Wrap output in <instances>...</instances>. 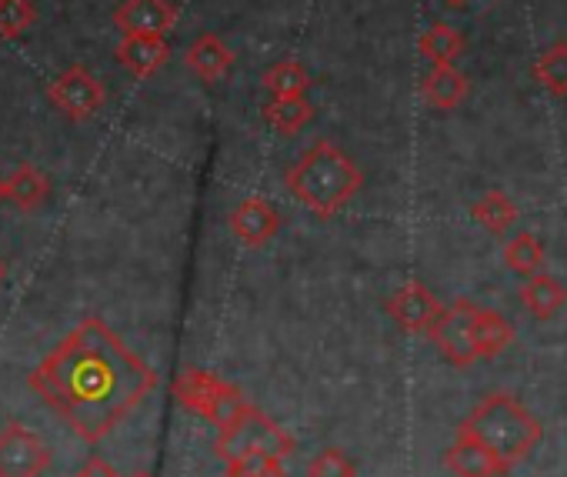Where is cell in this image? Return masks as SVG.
<instances>
[{
  "mask_svg": "<svg viewBox=\"0 0 567 477\" xmlns=\"http://www.w3.org/2000/svg\"><path fill=\"white\" fill-rule=\"evenodd\" d=\"M31 387L81 437L101 440L157 387V374L101 318H84L31 374Z\"/></svg>",
  "mask_w": 567,
  "mask_h": 477,
  "instance_id": "6da1fadb",
  "label": "cell"
},
{
  "mask_svg": "<svg viewBox=\"0 0 567 477\" xmlns=\"http://www.w3.org/2000/svg\"><path fill=\"white\" fill-rule=\"evenodd\" d=\"M284 187L295 200H301L318 217H334L344 210L364 187V174L351 154H344L334 141H315L288 170Z\"/></svg>",
  "mask_w": 567,
  "mask_h": 477,
  "instance_id": "7a4b0ae2",
  "label": "cell"
},
{
  "mask_svg": "<svg viewBox=\"0 0 567 477\" xmlns=\"http://www.w3.org/2000/svg\"><path fill=\"white\" fill-rule=\"evenodd\" d=\"M461 434H471L477 437L481 444H487L494 454H501L507 464H520L527 460V454L540 444L544 437V427L540 421L511 394L504 391H494V394H484L474 411L457 424Z\"/></svg>",
  "mask_w": 567,
  "mask_h": 477,
  "instance_id": "3957f363",
  "label": "cell"
},
{
  "mask_svg": "<svg viewBox=\"0 0 567 477\" xmlns=\"http://www.w3.org/2000/svg\"><path fill=\"white\" fill-rule=\"evenodd\" d=\"M174 397H177L187 411H194L197 417L210 421L214 427H227L230 421H237V417L250 407V401L244 397L240 387L220 381L217 374L197 371V367H187V371L177 374V381H174Z\"/></svg>",
  "mask_w": 567,
  "mask_h": 477,
  "instance_id": "277c9868",
  "label": "cell"
},
{
  "mask_svg": "<svg viewBox=\"0 0 567 477\" xmlns=\"http://www.w3.org/2000/svg\"><path fill=\"white\" fill-rule=\"evenodd\" d=\"M277 454V457H288L295 450V437L284 431L280 424H274L264 411H257L254 404L230 421L227 427H220L217 440H214V454L224 464H234L247 454Z\"/></svg>",
  "mask_w": 567,
  "mask_h": 477,
  "instance_id": "5b68a950",
  "label": "cell"
},
{
  "mask_svg": "<svg viewBox=\"0 0 567 477\" xmlns=\"http://www.w3.org/2000/svg\"><path fill=\"white\" fill-rule=\"evenodd\" d=\"M48 97L51 104L74 124L81 121H91L101 114L107 94H104V84L84 68V64H71L68 71H61L51 84H48Z\"/></svg>",
  "mask_w": 567,
  "mask_h": 477,
  "instance_id": "8992f818",
  "label": "cell"
},
{
  "mask_svg": "<svg viewBox=\"0 0 567 477\" xmlns=\"http://www.w3.org/2000/svg\"><path fill=\"white\" fill-rule=\"evenodd\" d=\"M474 311L477 304L467 301V298H457L454 304H447L434 328L427 331L431 344L444 354V361H451L454 367H471L477 361V351H474Z\"/></svg>",
  "mask_w": 567,
  "mask_h": 477,
  "instance_id": "52a82bcc",
  "label": "cell"
},
{
  "mask_svg": "<svg viewBox=\"0 0 567 477\" xmlns=\"http://www.w3.org/2000/svg\"><path fill=\"white\" fill-rule=\"evenodd\" d=\"M51 464V447L24 424L0 431V477H41Z\"/></svg>",
  "mask_w": 567,
  "mask_h": 477,
  "instance_id": "ba28073f",
  "label": "cell"
},
{
  "mask_svg": "<svg viewBox=\"0 0 567 477\" xmlns=\"http://www.w3.org/2000/svg\"><path fill=\"white\" fill-rule=\"evenodd\" d=\"M388 318L404 331V334H427L437 321V314L444 311L441 301L431 294L427 284L421 281H408L401 284L391 298H388Z\"/></svg>",
  "mask_w": 567,
  "mask_h": 477,
  "instance_id": "9c48e42d",
  "label": "cell"
},
{
  "mask_svg": "<svg viewBox=\"0 0 567 477\" xmlns=\"http://www.w3.org/2000/svg\"><path fill=\"white\" fill-rule=\"evenodd\" d=\"M444 464L454 477H504L514 470V464H507L487 444L461 431L454 434V444L444 450Z\"/></svg>",
  "mask_w": 567,
  "mask_h": 477,
  "instance_id": "30bf717a",
  "label": "cell"
},
{
  "mask_svg": "<svg viewBox=\"0 0 567 477\" xmlns=\"http://www.w3.org/2000/svg\"><path fill=\"white\" fill-rule=\"evenodd\" d=\"M280 224H284L280 210L267 197H244L230 210V234L244 248H260V245L274 241Z\"/></svg>",
  "mask_w": 567,
  "mask_h": 477,
  "instance_id": "8fae6325",
  "label": "cell"
},
{
  "mask_svg": "<svg viewBox=\"0 0 567 477\" xmlns=\"http://www.w3.org/2000/svg\"><path fill=\"white\" fill-rule=\"evenodd\" d=\"M177 24V8L171 0H124L114 11V28L127 34H151L167 38Z\"/></svg>",
  "mask_w": 567,
  "mask_h": 477,
  "instance_id": "7c38bea8",
  "label": "cell"
},
{
  "mask_svg": "<svg viewBox=\"0 0 567 477\" xmlns=\"http://www.w3.org/2000/svg\"><path fill=\"white\" fill-rule=\"evenodd\" d=\"M171 61V48L164 38H151V34H127L117 44V64L127 68L134 77H154L164 64Z\"/></svg>",
  "mask_w": 567,
  "mask_h": 477,
  "instance_id": "4fadbf2b",
  "label": "cell"
},
{
  "mask_svg": "<svg viewBox=\"0 0 567 477\" xmlns=\"http://www.w3.org/2000/svg\"><path fill=\"white\" fill-rule=\"evenodd\" d=\"M184 68L194 71L204 84H214L230 74L234 68V51L217 38V34H200L194 44L184 51Z\"/></svg>",
  "mask_w": 567,
  "mask_h": 477,
  "instance_id": "5bb4252c",
  "label": "cell"
},
{
  "mask_svg": "<svg viewBox=\"0 0 567 477\" xmlns=\"http://www.w3.org/2000/svg\"><path fill=\"white\" fill-rule=\"evenodd\" d=\"M421 94L431 107L437 111H454L467 94H471V81L467 74H461L454 64H431V71L424 74Z\"/></svg>",
  "mask_w": 567,
  "mask_h": 477,
  "instance_id": "9a60e30c",
  "label": "cell"
},
{
  "mask_svg": "<svg viewBox=\"0 0 567 477\" xmlns=\"http://www.w3.org/2000/svg\"><path fill=\"white\" fill-rule=\"evenodd\" d=\"M511 344H514V324L494 308H477L474 311V351H477V361H494Z\"/></svg>",
  "mask_w": 567,
  "mask_h": 477,
  "instance_id": "2e32d148",
  "label": "cell"
},
{
  "mask_svg": "<svg viewBox=\"0 0 567 477\" xmlns=\"http://www.w3.org/2000/svg\"><path fill=\"white\" fill-rule=\"evenodd\" d=\"M517 294H520L524 311H527L530 318H537V321H550V318L567 304V288H564L557 278H550L547 271L527 278V281L520 284Z\"/></svg>",
  "mask_w": 567,
  "mask_h": 477,
  "instance_id": "e0dca14e",
  "label": "cell"
},
{
  "mask_svg": "<svg viewBox=\"0 0 567 477\" xmlns=\"http://www.w3.org/2000/svg\"><path fill=\"white\" fill-rule=\"evenodd\" d=\"M264 121L277 134H298L315 121V104L308 97H270L264 104Z\"/></svg>",
  "mask_w": 567,
  "mask_h": 477,
  "instance_id": "ac0fdd59",
  "label": "cell"
},
{
  "mask_svg": "<svg viewBox=\"0 0 567 477\" xmlns=\"http://www.w3.org/2000/svg\"><path fill=\"white\" fill-rule=\"evenodd\" d=\"M51 197V177L41 174L34 164H21L8 177V200H14L21 210H38Z\"/></svg>",
  "mask_w": 567,
  "mask_h": 477,
  "instance_id": "d6986e66",
  "label": "cell"
},
{
  "mask_svg": "<svg viewBox=\"0 0 567 477\" xmlns=\"http://www.w3.org/2000/svg\"><path fill=\"white\" fill-rule=\"evenodd\" d=\"M264 87L270 97H308V91L315 87L308 68L301 61H277L274 68L264 71Z\"/></svg>",
  "mask_w": 567,
  "mask_h": 477,
  "instance_id": "ffe728a7",
  "label": "cell"
},
{
  "mask_svg": "<svg viewBox=\"0 0 567 477\" xmlns=\"http://www.w3.org/2000/svg\"><path fill=\"white\" fill-rule=\"evenodd\" d=\"M471 214H474V220L484 227V230H491V234H497V237H504L511 227H514V220H517V204L504 194V190H487L484 197H477L474 200V207H471Z\"/></svg>",
  "mask_w": 567,
  "mask_h": 477,
  "instance_id": "44dd1931",
  "label": "cell"
},
{
  "mask_svg": "<svg viewBox=\"0 0 567 477\" xmlns=\"http://www.w3.org/2000/svg\"><path fill=\"white\" fill-rule=\"evenodd\" d=\"M504 265L520 278H534L544 271V245L530 230H520L504 245Z\"/></svg>",
  "mask_w": 567,
  "mask_h": 477,
  "instance_id": "7402d4cb",
  "label": "cell"
},
{
  "mask_svg": "<svg viewBox=\"0 0 567 477\" xmlns=\"http://www.w3.org/2000/svg\"><path fill=\"white\" fill-rule=\"evenodd\" d=\"M421 54L427 58V64H454L464 54V34H457L451 24H431L421 41H417Z\"/></svg>",
  "mask_w": 567,
  "mask_h": 477,
  "instance_id": "603a6c76",
  "label": "cell"
},
{
  "mask_svg": "<svg viewBox=\"0 0 567 477\" xmlns=\"http://www.w3.org/2000/svg\"><path fill=\"white\" fill-rule=\"evenodd\" d=\"M534 77L550 97H567V44H550L537 61H534Z\"/></svg>",
  "mask_w": 567,
  "mask_h": 477,
  "instance_id": "cb8c5ba5",
  "label": "cell"
},
{
  "mask_svg": "<svg viewBox=\"0 0 567 477\" xmlns=\"http://www.w3.org/2000/svg\"><path fill=\"white\" fill-rule=\"evenodd\" d=\"M34 21H38V8L31 0H0V38L4 41H18L34 28Z\"/></svg>",
  "mask_w": 567,
  "mask_h": 477,
  "instance_id": "d4e9b609",
  "label": "cell"
},
{
  "mask_svg": "<svg viewBox=\"0 0 567 477\" xmlns=\"http://www.w3.org/2000/svg\"><path fill=\"white\" fill-rule=\"evenodd\" d=\"M230 477H284V457L277 454H247L234 464H227Z\"/></svg>",
  "mask_w": 567,
  "mask_h": 477,
  "instance_id": "484cf974",
  "label": "cell"
},
{
  "mask_svg": "<svg viewBox=\"0 0 567 477\" xmlns=\"http://www.w3.org/2000/svg\"><path fill=\"white\" fill-rule=\"evenodd\" d=\"M308 477H358V467L354 460L338 450V447H324L321 454L311 457L308 464Z\"/></svg>",
  "mask_w": 567,
  "mask_h": 477,
  "instance_id": "4316f807",
  "label": "cell"
},
{
  "mask_svg": "<svg viewBox=\"0 0 567 477\" xmlns=\"http://www.w3.org/2000/svg\"><path fill=\"white\" fill-rule=\"evenodd\" d=\"M78 477H121L101 454H91L87 460H84V467L78 470Z\"/></svg>",
  "mask_w": 567,
  "mask_h": 477,
  "instance_id": "83f0119b",
  "label": "cell"
},
{
  "mask_svg": "<svg viewBox=\"0 0 567 477\" xmlns=\"http://www.w3.org/2000/svg\"><path fill=\"white\" fill-rule=\"evenodd\" d=\"M0 200H8V177H0Z\"/></svg>",
  "mask_w": 567,
  "mask_h": 477,
  "instance_id": "f1b7e54d",
  "label": "cell"
},
{
  "mask_svg": "<svg viewBox=\"0 0 567 477\" xmlns=\"http://www.w3.org/2000/svg\"><path fill=\"white\" fill-rule=\"evenodd\" d=\"M131 477H154V474H147V470H137V474H131Z\"/></svg>",
  "mask_w": 567,
  "mask_h": 477,
  "instance_id": "f546056e",
  "label": "cell"
},
{
  "mask_svg": "<svg viewBox=\"0 0 567 477\" xmlns=\"http://www.w3.org/2000/svg\"><path fill=\"white\" fill-rule=\"evenodd\" d=\"M4 274H8V268H4V261H0V281H4Z\"/></svg>",
  "mask_w": 567,
  "mask_h": 477,
  "instance_id": "4dcf8cb0",
  "label": "cell"
},
{
  "mask_svg": "<svg viewBox=\"0 0 567 477\" xmlns=\"http://www.w3.org/2000/svg\"><path fill=\"white\" fill-rule=\"evenodd\" d=\"M447 4H451V8H461V4H464V0H447Z\"/></svg>",
  "mask_w": 567,
  "mask_h": 477,
  "instance_id": "1f68e13d",
  "label": "cell"
},
{
  "mask_svg": "<svg viewBox=\"0 0 567 477\" xmlns=\"http://www.w3.org/2000/svg\"><path fill=\"white\" fill-rule=\"evenodd\" d=\"M227 477H230V474H227Z\"/></svg>",
  "mask_w": 567,
  "mask_h": 477,
  "instance_id": "d6a6232c",
  "label": "cell"
}]
</instances>
